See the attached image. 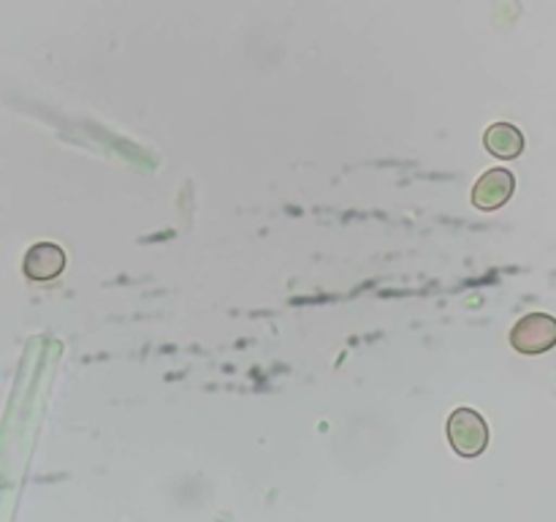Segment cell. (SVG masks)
<instances>
[{
    "label": "cell",
    "instance_id": "3957f363",
    "mask_svg": "<svg viewBox=\"0 0 556 522\" xmlns=\"http://www.w3.org/2000/svg\"><path fill=\"white\" fill-rule=\"evenodd\" d=\"M516 190V177L508 169H489L481 179L472 188V204L478 210H500L503 204H508L510 196Z\"/></svg>",
    "mask_w": 556,
    "mask_h": 522
},
{
    "label": "cell",
    "instance_id": "277c9868",
    "mask_svg": "<svg viewBox=\"0 0 556 522\" xmlns=\"http://www.w3.org/2000/svg\"><path fill=\"white\" fill-rule=\"evenodd\" d=\"M65 270V253L54 243H38L25 256V275L30 281H52Z\"/></svg>",
    "mask_w": 556,
    "mask_h": 522
},
{
    "label": "cell",
    "instance_id": "6da1fadb",
    "mask_svg": "<svg viewBox=\"0 0 556 522\" xmlns=\"http://www.w3.org/2000/svg\"><path fill=\"white\" fill-rule=\"evenodd\" d=\"M448 440L459 457H478L489 446V424L472 408H456L448 417Z\"/></svg>",
    "mask_w": 556,
    "mask_h": 522
},
{
    "label": "cell",
    "instance_id": "7a4b0ae2",
    "mask_svg": "<svg viewBox=\"0 0 556 522\" xmlns=\"http://www.w3.org/2000/svg\"><path fill=\"white\" fill-rule=\"evenodd\" d=\"M510 343L521 353H543L556 346V319L546 313H530L514 326Z\"/></svg>",
    "mask_w": 556,
    "mask_h": 522
},
{
    "label": "cell",
    "instance_id": "5b68a950",
    "mask_svg": "<svg viewBox=\"0 0 556 522\" xmlns=\"http://www.w3.org/2000/svg\"><path fill=\"white\" fill-rule=\"evenodd\" d=\"M483 145L497 158H519L525 152V136H521V130L516 125L494 123L489 125L486 136H483Z\"/></svg>",
    "mask_w": 556,
    "mask_h": 522
}]
</instances>
